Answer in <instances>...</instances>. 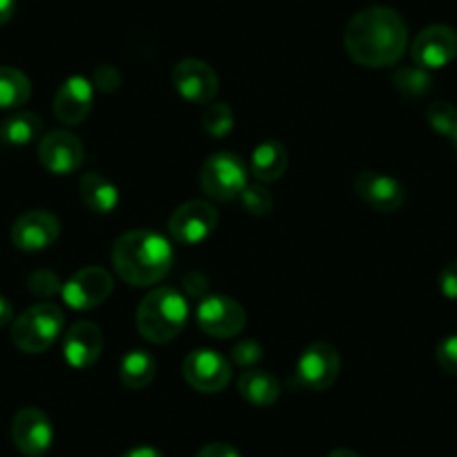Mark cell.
I'll return each instance as SVG.
<instances>
[{"label":"cell","instance_id":"obj_5","mask_svg":"<svg viewBox=\"0 0 457 457\" xmlns=\"http://www.w3.org/2000/svg\"><path fill=\"white\" fill-rule=\"evenodd\" d=\"M247 178V166L236 153H215L202 164L200 187L211 200L228 202L240 197Z\"/></svg>","mask_w":457,"mask_h":457},{"label":"cell","instance_id":"obj_13","mask_svg":"<svg viewBox=\"0 0 457 457\" xmlns=\"http://www.w3.org/2000/svg\"><path fill=\"white\" fill-rule=\"evenodd\" d=\"M184 379L197 393H220L231 381V366L215 350H195L184 359Z\"/></svg>","mask_w":457,"mask_h":457},{"label":"cell","instance_id":"obj_3","mask_svg":"<svg viewBox=\"0 0 457 457\" xmlns=\"http://www.w3.org/2000/svg\"><path fill=\"white\" fill-rule=\"evenodd\" d=\"M188 320V303L178 289L157 287L139 303L137 329L148 343L164 345L179 337Z\"/></svg>","mask_w":457,"mask_h":457},{"label":"cell","instance_id":"obj_24","mask_svg":"<svg viewBox=\"0 0 457 457\" xmlns=\"http://www.w3.org/2000/svg\"><path fill=\"white\" fill-rule=\"evenodd\" d=\"M32 96V83L19 68H0V108H21Z\"/></svg>","mask_w":457,"mask_h":457},{"label":"cell","instance_id":"obj_14","mask_svg":"<svg viewBox=\"0 0 457 457\" xmlns=\"http://www.w3.org/2000/svg\"><path fill=\"white\" fill-rule=\"evenodd\" d=\"M173 86L191 104H211L220 90L215 70L200 59H182L173 70Z\"/></svg>","mask_w":457,"mask_h":457},{"label":"cell","instance_id":"obj_17","mask_svg":"<svg viewBox=\"0 0 457 457\" xmlns=\"http://www.w3.org/2000/svg\"><path fill=\"white\" fill-rule=\"evenodd\" d=\"M92 104H95V86L86 77L74 74L54 96L56 120L65 126H79L90 114Z\"/></svg>","mask_w":457,"mask_h":457},{"label":"cell","instance_id":"obj_6","mask_svg":"<svg viewBox=\"0 0 457 457\" xmlns=\"http://www.w3.org/2000/svg\"><path fill=\"white\" fill-rule=\"evenodd\" d=\"M195 320L200 329L215 338L238 337L247 325V312L238 301L220 294H211L197 303Z\"/></svg>","mask_w":457,"mask_h":457},{"label":"cell","instance_id":"obj_9","mask_svg":"<svg viewBox=\"0 0 457 457\" xmlns=\"http://www.w3.org/2000/svg\"><path fill=\"white\" fill-rule=\"evenodd\" d=\"M218 227V213L209 202L191 200L179 204L169 218V231L179 245L204 243Z\"/></svg>","mask_w":457,"mask_h":457},{"label":"cell","instance_id":"obj_20","mask_svg":"<svg viewBox=\"0 0 457 457\" xmlns=\"http://www.w3.org/2000/svg\"><path fill=\"white\" fill-rule=\"evenodd\" d=\"M287 148L278 142H262L252 153V175L258 182H276L287 170Z\"/></svg>","mask_w":457,"mask_h":457},{"label":"cell","instance_id":"obj_32","mask_svg":"<svg viewBox=\"0 0 457 457\" xmlns=\"http://www.w3.org/2000/svg\"><path fill=\"white\" fill-rule=\"evenodd\" d=\"M95 86H99L104 92H114L121 86V74L112 65H99L95 72Z\"/></svg>","mask_w":457,"mask_h":457},{"label":"cell","instance_id":"obj_27","mask_svg":"<svg viewBox=\"0 0 457 457\" xmlns=\"http://www.w3.org/2000/svg\"><path fill=\"white\" fill-rule=\"evenodd\" d=\"M426 120H428L430 129L435 133L451 139L457 130V108L448 104V101H435L428 108V112H426Z\"/></svg>","mask_w":457,"mask_h":457},{"label":"cell","instance_id":"obj_34","mask_svg":"<svg viewBox=\"0 0 457 457\" xmlns=\"http://www.w3.org/2000/svg\"><path fill=\"white\" fill-rule=\"evenodd\" d=\"M195 457H243L234 446H228L224 442H213V444H206L197 451Z\"/></svg>","mask_w":457,"mask_h":457},{"label":"cell","instance_id":"obj_11","mask_svg":"<svg viewBox=\"0 0 457 457\" xmlns=\"http://www.w3.org/2000/svg\"><path fill=\"white\" fill-rule=\"evenodd\" d=\"M61 234V222L54 213L46 209H34L21 215L12 227V243L16 249L28 253L43 252L52 247Z\"/></svg>","mask_w":457,"mask_h":457},{"label":"cell","instance_id":"obj_23","mask_svg":"<svg viewBox=\"0 0 457 457\" xmlns=\"http://www.w3.org/2000/svg\"><path fill=\"white\" fill-rule=\"evenodd\" d=\"M43 133V121L34 112H16L0 124V137L12 146H28Z\"/></svg>","mask_w":457,"mask_h":457},{"label":"cell","instance_id":"obj_35","mask_svg":"<svg viewBox=\"0 0 457 457\" xmlns=\"http://www.w3.org/2000/svg\"><path fill=\"white\" fill-rule=\"evenodd\" d=\"M16 12V0H0V28L10 23Z\"/></svg>","mask_w":457,"mask_h":457},{"label":"cell","instance_id":"obj_29","mask_svg":"<svg viewBox=\"0 0 457 457\" xmlns=\"http://www.w3.org/2000/svg\"><path fill=\"white\" fill-rule=\"evenodd\" d=\"M29 289H32L37 296L41 298H52L56 294H61L63 283L59 280V276L50 270H38L29 276Z\"/></svg>","mask_w":457,"mask_h":457},{"label":"cell","instance_id":"obj_12","mask_svg":"<svg viewBox=\"0 0 457 457\" xmlns=\"http://www.w3.org/2000/svg\"><path fill=\"white\" fill-rule=\"evenodd\" d=\"M411 54L424 70L446 68L457 56V32L448 25H428L412 41Z\"/></svg>","mask_w":457,"mask_h":457},{"label":"cell","instance_id":"obj_31","mask_svg":"<svg viewBox=\"0 0 457 457\" xmlns=\"http://www.w3.org/2000/svg\"><path fill=\"white\" fill-rule=\"evenodd\" d=\"M231 359H234L236 366L249 368L253 366V363L261 361L262 348L253 341V338H245V341H240L238 345H234V350H231Z\"/></svg>","mask_w":457,"mask_h":457},{"label":"cell","instance_id":"obj_8","mask_svg":"<svg viewBox=\"0 0 457 457\" xmlns=\"http://www.w3.org/2000/svg\"><path fill=\"white\" fill-rule=\"evenodd\" d=\"M114 280L108 270L104 267H86V270L77 271L68 283H63L61 296L68 303V307L77 312L95 310L101 303L108 301L112 294Z\"/></svg>","mask_w":457,"mask_h":457},{"label":"cell","instance_id":"obj_33","mask_svg":"<svg viewBox=\"0 0 457 457\" xmlns=\"http://www.w3.org/2000/svg\"><path fill=\"white\" fill-rule=\"evenodd\" d=\"M439 292H442L448 301H457V261L448 262V265L439 271Z\"/></svg>","mask_w":457,"mask_h":457},{"label":"cell","instance_id":"obj_36","mask_svg":"<svg viewBox=\"0 0 457 457\" xmlns=\"http://www.w3.org/2000/svg\"><path fill=\"white\" fill-rule=\"evenodd\" d=\"M121 457H164V455H162V453L153 446H137V448H130V451H126Z\"/></svg>","mask_w":457,"mask_h":457},{"label":"cell","instance_id":"obj_18","mask_svg":"<svg viewBox=\"0 0 457 457\" xmlns=\"http://www.w3.org/2000/svg\"><path fill=\"white\" fill-rule=\"evenodd\" d=\"M104 334L90 320H79L63 337V357L72 368H90L99 361Z\"/></svg>","mask_w":457,"mask_h":457},{"label":"cell","instance_id":"obj_1","mask_svg":"<svg viewBox=\"0 0 457 457\" xmlns=\"http://www.w3.org/2000/svg\"><path fill=\"white\" fill-rule=\"evenodd\" d=\"M343 43L354 63L363 68H388L406 54L408 28L390 7H366L350 19Z\"/></svg>","mask_w":457,"mask_h":457},{"label":"cell","instance_id":"obj_16","mask_svg":"<svg viewBox=\"0 0 457 457\" xmlns=\"http://www.w3.org/2000/svg\"><path fill=\"white\" fill-rule=\"evenodd\" d=\"M354 193L379 213H395L406 202V191L402 184L390 175L377 173V170L359 173L354 179Z\"/></svg>","mask_w":457,"mask_h":457},{"label":"cell","instance_id":"obj_25","mask_svg":"<svg viewBox=\"0 0 457 457\" xmlns=\"http://www.w3.org/2000/svg\"><path fill=\"white\" fill-rule=\"evenodd\" d=\"M430 79L428 70L420 68V65H411V68H399L395 72V87L402 92L408 99H420L426 92L430 90Z\"/></svg>","mask_w":457,"mask_h":457},{"label":"cell","instance_id":"obj_21","mask_svg":"<svg viewBox=\"0 0 457 457\" xmlns=\"http://www.w3.org/2000/svg\"><path fill=\"white\" fill-rule=\"evenodd\" d=\"M238 390L243 399L253 406H271L280 397V384L271 372L267 370H247L238 381Z\"/></svg>","mask_w":457,"mask_h":457},{"label":"cell","instance_id":"obj_28","mask_svg":"<svg viewBox=\"0 0 457 457\" xmlns=\"http://www.w3.org/2000/svg\"><path fill=\"white\" fill-rule=\"evenodd\" d=\"M240 202H243L245 211L249 215H256V218L270 215L274 209V197L262 184H247L245 191L240 193Z\"/></svg>","mask_w":457,"mask_h":457},{"label":"cell","instance_id":"obj_10","mask_svg":"<svg viewBox=\"0 0 457 457\" xmlns=\"http://www.w3.org/2000/svg\"><path fill=\"white\" fill-rule=\"evenodd\" d=\"M12 439L25 457H43L54 442L50 417L41 408H23L12 421Z\"/></svg>","mask_w":457,"mask_h":457},{"label":"cell","instance_id":"obj_39","mask_svg":"<svg viewBox=\"0 0 457 457\" xmlns=\"http://www.w3.org/2000/svg\"><path fill=\"white\" fill-rule=\"evenodd\" d=\"M451 142L455 144V148H457V130H455V135H453V137H451Z\"/></svg>","mask_w":457,"mask_h":457},{"label":"cell","instance_id":"obj_4","mask_svg":"<svg viewBox=\"0 0 457 457\" xmlns=\"http://www.w3.org/2000/svg\"><path fill=\"white\" fill-rule=\"evenodd\" d=\"M65 314L54 303H38L12 323V341L28 354H41L63 334Z\"/></svg>","mask_w":457,"mask_h":457},{"label":"cell","instance_id":"obj_15","mask_svg":"<svg viewBox=\"0 0 457 457\" xmlns=\"http://www.w3.org/2000/svg\"><path fill=\"white\" fill-rule=\"evenodd\" d=\"M83 144L68 130H52L38 144V160L43 169L54 175H70L83 164Z\"/></svg>","mask_w":457,"mask_h":457},{"label":"cell","instance_id":"obj_38","mask_svg":"<svg viewBox=\"0 0 457 457\" xmlns=\"http://www.w3.org/2000/svg\"><path fill=\"white\" fill-rule=\"evenodd\" d=\"M328 457H359V455L354 451H350V448H337V451L329 453Z\"/></svg>","mask_w":457,"mask_h":457},{"label":"cell","instance_id":"obj_22","mask_svg":"<svg viewBox=\"0 0 457 457\" xmlns=\"http://www.w3.org/2000/svg\"><path fill=\"white\" fill-rule=\"evenodd\" d=\"M157 361L146 350H130L120 363V379L126 388L142 390L155 379Z\"/></svg>","mask_w":457,"mask_h":457},{"label":"cell","instance_id":"obj_7","mask_svg":"<svg viewBox=\"0 0 457 457\" xmlns=\"http://www.w3.org/2000/svg\"><path fill=\"white\" fill-rule=\"evenodd\" d=\"M341 370V357L329 343H312L296 361V384L307 390H328Z\"/></svg>","mask_w":457,"mask_h":457},{"label":"cell","instance_id":"obj_37","mask_svg":"<svg viewBox=\"0 0 457 457\" xmlns=\"http://www.w3.org/2000/svg\"><path fill=\"white\" fill-rule=\"evenodd\" d=\"M12 319H14V307L5 296H0V328L12 323Z\"/></svg>","mask_w":457,"mask_h":457},{"label":"cell","instance_id":"obj_26","mask_svg":"<svg viewBox=\"0 0 457 457\" xmlns=\"http://www.w3.org/2000/svg\"><path fill=\"white\" fill-rule=\"evenodd\" d=\"M202 126L211 137H227L234 130V112L227 104H211L202 117Z\"/></svg>","mask_w":457,"mask_h":457},{"label":"cell","instance_id":"obj_2","mask_svg":"<svg viewBox=\"0 0 457 457\" xmlns=\"http://www.w3.org/2000/svg\"><path fill=\"white\" fill-rule=\"evenodd\" d=\"M175 253L164 236L151 228H133L112 247L114 271L133 287H151L170 274Z\"/></svg>","mask_w":457,"mask_h":457},{"label":"cell","instance_id":"obj_19","mask_svg":"<svg viewBox=\"0 0 457 457\" xmlns=\"http://www.w3.org/2000/svg\"><path fill=\"white\" fill-rule=\"evenodd\" d=\"M81 200L92 213H112L120 204V188L99 173H86L79 182Z\"/></svg>","mask_w":457,"mask_h":457},{"label":"cell","instance_id":"obj_30","mask_svg":"<svg viewBox=\"0 0 457 457\" xmlns=\"http://www.w3.org/2000/svg\"><path fill=\"white\" fill-rule=\"evenodd\" d=\"M435 359H437V363L442 366V370L457 377V334H451V337L442 338V341L437 343Z\"/></svg>","mask_w":457,"mask_h":457}]
</instances>
